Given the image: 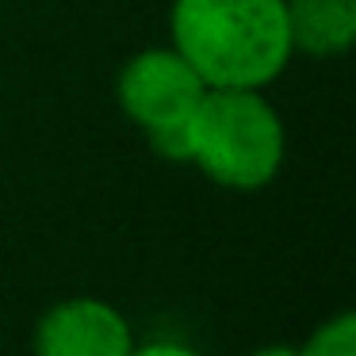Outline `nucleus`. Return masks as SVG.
Segmentation results:
<instances>
[{
    "label": "nucleus",
    "instance_id": "1",
    "mask_svg": "<svg viewBox=\"0 0 356 356\" xmlns=\"http://www.w3.org/2000/svg\"><path fill=\"white\" fill-rule=\"evenodd\" d=\"M169 35L207 88H268L291 62L284 0H172Z\"/></svg>",
    "mask_w": 356,
    "mask_h": 356
},
{
    "label": "nucleus",
    "instance_id": "2",
    "mask_svg": "<svg viewBox=\"0 0 356 356\" xmlns=\"http://www.w3.org/2000/svg\"><path fill=\"white\" fill-rule=\"evenodd\" d=\"M287 131L264 88H207L188 119V165L230 192H261L276 180Z\"/></svg>",
    "mask_w": 356,
    "mask_h": 356
},
{
    "label": "nucleus",
    "instance_id": "3",
    "mask_svg": "<svg viewBox=\"0 0 356 356\" xmlns=\"http://www.w3.org/2000/svg\"><path fill=\"white\" fill-rule=\"evenodd\" d=\"M207 85L177 47L138 50L119 70L115 96L123 115L146 134L149 149L165 161L188 165V119Z\"/></svg>",
    "mask_w": 356,
    "mask_h": 356
},
{
    "label": "nucleus",
    "instance_id": "4",
    "mask_svg": "<svg viewBox=\"0 0 356 356\" xmlns=\"http://www.w3.org/2000/svg\"><path fill=\"white\" fill-rule=\"evenodd\" d=\"M134 330L127 314L108 299L73 295L39 318L31 337L35 356H131Z\"/></svg>",
    "mask_w": 356,
    "mask_h": 356
},
{
    "label": "nucleus",
    "instance_id": "5",
    "mask_svg": "<svg viewBox=\"0 0 356 356\" xmlns=\"http://www.w3.org/2000/svg\"><path fill=\"white\" fill-rule=\"evenodd\" d=\"M291 54L337 58L356 42V0H284Z\"/></svg>",
    "mask_w": 356,
    "mask_h": 356
},
{
    "label": "nucleus",
    "instance_id": "6",
    "mask_svg": "<svg viewBox=\"0 0 356 356\" xmlns=\"http://www.w3.org/2000/svg\"><path fill=\"white\" fill-rule=\"evenodd\" d=\"M299 356H356V314L353 310H341V314L325 318L302 341Z\"/></svg>",
    "mask_w": 356,
    "mask_h": 356
},
{
    "label": "nucleus",
    "instance_id": "7",
    "mask_svg": "<svg viewBox=\"0 0 356 356\" xmlns=\"http://www.w3.org/2000/svg\"><path fill=\"white\" fill-rule=\"evenodd\" d=\"M131 356H207V353L184 345V341H146V345H134Z\"/></svg>",
    "mask_w": 356,
    "mask_h": 356
},
{
    "label": "nucleus",
    "instance_id": "8",
    "mask_svg": "<svg viewBox=\"0 0 356 356\" xmlns=\"http://www.w3.org/2000/svg\"><path fill=\"white\" fill-rule=\"evenodd\" d=\"M249 356H299V348H291V345H264V348H257V353H249Z\"/></svg>",
    "mask_w": 356,
    "mask_h": 356
}]
</instances>
